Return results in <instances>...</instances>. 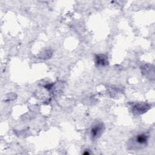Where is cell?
<instances>
[{
    "label": "cell",
    "mask_w": 155,
    "mask_h": 155,
    "mask_svg": "<svg viewBox=\"0 0 155 155\" xmlns=\"http://www.w3.org/2000/svg\"><path fill=\"white\" fill-rule=\"evenodd\" d=\"M132 145L136 148H140L145 147L148 142V135L145 133H141L136 135L132 140Z\"/></svg>",
    "instance_id": "1"
},
{
    "label": "cell",
    "mask_w": 155,
    "mask_h": 155,
    "mask_svg": "<svg viewBox=\"0 0 155 155\" xmlns=\"http://www.w3.org/2000/svg\"><path fill=\"white\" fill-rule=\"evenodd\" d=\"M104 129V125L102 123H97L94 125L90 131V136L92 139H97L101 136Z\"/></svg>",
    "instance_id": "2"
},
{
    "label": "cell",
    "mask_w": 155,
    "mask_h": 155,
    "mask_svg": "<svg viewBox=\"0 0 155 155\" xmlns=\"http://www.w3.org/2000/svg\"><path fill=\"white\" fill-rule=\"evenodd\" d=\"M133 111L135 114H142L149 109V105L146 104H136L133 106Z\"/></svg>",
    "instance_id": "3"
},
{
    "label": "cell",
    "mask_w": 155,
    "mask_h": 155,
    "mask_svg": "<svg viewBox=\"0 0 155 155\" xmlns=\"http://www.w3.org/2000/svg\"><path fill=\"white\" fill-rule=\"evenodd\" d=\"M95 62L97 66H106L108 64L107 56L105 54H97L95 57Z\"/></svg>",
    "instance_id": "4"
}]
</instances>
